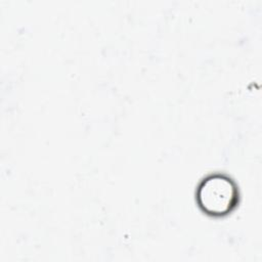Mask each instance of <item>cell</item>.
<instances>
[{
    "label": "cell",
    "mask_w": 262,
    "mask_h": 262,
    "mask_svg": "<svg viewBox=\"0 0 262 262\" xmlns=\"http://www.w3.org/2000/svg\"><path fill=\"white\" fill-rule=\"evenodd\" d=\"M195 200L205 214L213 217L226 216L238 204V187L229 175L211 173L200 181L195 190Z\"/></svg>",
    "instance_id": "1"
}]
</instances>
